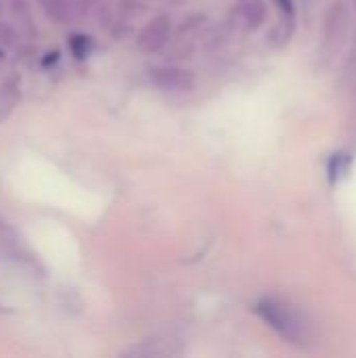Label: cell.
Listing matches in <instances>:
<instances>
[{"label": "cell", "instance_id": "obj_1", "mask_svg": "<svg viewBox=\"0 0 356 358\" xmlns=\"http://www.w3.org/2000/svg\"><path fill=\"white\" fill-rule=\"evenodd\" d=\"M254 310L273 331H277L290 344L302 346L311 340V334H313L311 321L296 306L287 304L285 300L262 298L254 306Z\"/></svg>", "mask_w": 356, "mask_h": 358}, {"label": "cell", "instance_id": "obj_6", "mask_svg": "<svg viewBox=\"0 0 356 358\" xmlns=\"http://www.w3.org/2000/svg\"><path fill=\"white\" fill-rule=\"evenodd\" d=\"M90 48H92V38L84 34H73L69 38V50L76 59H86L90 55Z\"/></svg>", "mask_w": 356, "mask_h": 358}, {"label": "cell", "instance_id": "obj_10", "mask_svg": "<svg viewBox=\"0 0 356 358\" xmlns=\"http://www.w3.org/2000/svg\"><path fill=\"white\" fill-rule=\"evenodd\" d=\"M174 2H178V0H174Z\"/></svg>", "mask_w": 356, "mask_h": 358}, {"label": "cell", "instance_id": "obj_3", "mask_svg": "<svg viewBox=\"0 0 356 358\" xmlns=\"http://www.w3.org/2000/svg\"><path fill=\"white\" fill-rule=\"evenodd\" d=\"M172 36V17L170 15H157L153 17L136 36V46L145 55L159 52Z\"/></svg>", "mask_w": 356, "mask_h": 358}, {"label": "cell", "instance_id": "obj_5", "mask_svg": "<svg viewBox=\"0 0 356 358\" xmlns=\"http://www.w3.org/2000/svg\"><path fill=\"white\" fill-rule=\"evenodd\" d=\"M46 13L55 19V21H67L71 17V2L69 0H42Z\"/></svg>", "mask_w": 356, "mask_h": 358}, {"label": "cell", "instance_id": "obj_2", "mask_svg": "<svg viewBox=\"0 0 356 358\" xmlns=\"http://www.w3.org/2000/svg\"><path fill=\"white\" fill-rule=\"evenodd\" d=\"M151 84L162 92L185 94L195 88V73L180 65H157L149 71Z\"/></svg>", "mask_w": 356, "mask_h": 358}, {"label": "cell", "instance_id": "obj_8", "mask_svg": "<svg viewBox=\"0 0 356 358\" xmlns=\"http://www.w3.org/2000/svg\"><path fill=\"white\" fill-rule=\"evenodd\" d=\"M346 162L348 159H344V155H334L332 157V162H329V178H332V182H336V178L344 174V164Z\"/></svg>", "mask_w": 356, "mask_h": 358}, {"label": "cell", "instance_id": "obj_4", "mask_svg": "<svg viewBox=\"0 0 356 358\" xmlns=\"http://www.w3.org/2000/svg\"><path fill=\"white\" fill-rule=\"evenodd\" d=\"M237 15L248 29H258L266 21V2L264 0H237Z\"/></svg>", "mask_w": 356, "mask_h": 358}, {"label": "cell", "instance_id": "obj_9", "mask_svg": "<svg viewBox=\"0 0 356 358\" xmlns=\"http://www.w3.org/2000/svg\"><path fill=\"white\" fill-rule=\"evenodd\" d=\"M275 4L281 8V13L287 17V21H294V15H296V6H294V0H275Z\"/></svg>", "mask_w": 356, "mask_h": 358}, {"label": "cell", "instance_id": "obj_7", "mask_svg": "<svg viewBox=\"0 0 356 358\" xmlns=\"http://www.w3.org/2000/svg\"><path fill=\"white\" fill-rule=\"evenodd\" d=\"M17 40H19V31L15 29V25L0 19V44L13 48V46H17Z\"/></svg>", "mask_w": 356, "mask_h": 358}]
</instances>
